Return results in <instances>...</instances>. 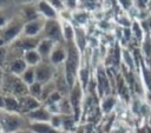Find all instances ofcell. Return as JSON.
I'll list each match as a JSON object with an SVG mask.
<instances>
[{
  "mask_svg": "<svg viewBox=\"0 0 151 133\" xmlns=\"http://www.w3.org/2000/svg\"><path fill=\"white\" fill-rule=\"evenodd\" d=\"M79 64V55L77 47L72 44L68 46V53L66 55V78H67V84L72 85L73 82V77L76 74L77 67Z\"/></svg>",
  "mask_w": 151,
  "mask_h": 133,
  "instance_id": "cell-1",
  "label": "cell"
},
{
  "mask_svg": "<svg viewBox=\"0 0 151 133\" xmlns=\"http://www.w3.org/2000/svg\"><path fill=\"white\" fill-rule=\"evenodd\" d=\"M4 88L7 91H12L15 94H22L26 91V85L22 80L7 74L4 79Z\"/></svg>",
  "mask_w": 151,
  "mask_h": 133,
  "instance_id": "cell-2",
  "label": "cell"
},
{
  "mask_svg": "<svg viewBox=\"0 0 151 133\" xmlns=\"http://www.w3.org/2000/svg\"><path fill=\"white\" fill-rule=\"evenodd\" d=\"M53 74V68L51 65L44 62L38 65L35 68V80L39 84H47Z\"/></svg>",
  "mask_w": 151,
  "mask_h": 133,
  "instance_id": "cell-3",
  "label": "cell"
},
{
  "mask_svg": "<svg viewBox=\"0 0 151 133\" xmlns=\"http://www.w3.org/2000/svg\"><path fill=\"white\" fill-rule=\"evenodd\" d=\"M0 124L2 126V128L6 131V132H13V131H17L18 128H20V126L22 125V120L17 117V115H4L1 119H0Z\"/></svg>",
  "mask_w": 151,
  "mask_h": 133,
  "instance_id": "cell-4",
  "label": "cell"
},
{
  "mask_svg": "<svg viewBox=\"0 0 151 133\" xmlns=\"http://www.w3.org/2000/svg\"><path fill=\"white\" fill-rule=\"evenodd\" d=\"M45 34L50 40H60L61 38V28L55 20H48L45 25Z\"/></svg>",
  "mask_w": 151,
  "mask_h": 133,
  "instance_id": "cell-5",
  "label": "cell"
},
{
  "mask_svg": "<svg viewBox=\"0 0 151 133\" xmlns=\"http://www.w3.org/2000/svg\"><path fill=\"white\" fill-rule=\"evenodd\" d=\"M38 107H39V102L32 97H22L19 101V108L24 113L29 112V111L33 112V109H35Z\"/></svg>",
  "mask_w": 151,
  "mask_h": 133,
  "instance_id": "cell-6",
  "label": "cell"
},
{
  "mask_svg": "<svg viewBox=\"0 0 151 133\" xmlns=\"http://www.w3.org/2000/svg\"><path fill=\"white\" fill-rule=\"evenodd\" d=\"M21 31V24L19 22H15V24H12L9 25L1 34V39L2 41H9L12 40L14 36H17L19 34V32Z\"/></svg>",
  "mask_w": 151,
  "mask_h": 133,
  "instance_id": "cell-7",
  "label": "cell"
},
{
  "mask_svg": "<svg viewBox=\"0 0 151 133\" xmlns=\"http://www.w3.org/2000/svg\"><path fill=\"white\" fill-rule=\"evenodd\" d=\"M71 105L74 109V115H76V119H78L79 117V101H80V89H79V86L76 85L74 88L72 89L71 92Z\"/></svg>",
  "mask_w": 151,
  "mask_h": 133,
  "instance_id": "cell-8",
  "label": "cell"
},
{
  "mask_svg": "<svg viewBox=\"0 0 151 133\" xmlns=\"http://www.w3.org/2000/svg\"><path fill=\"white\" fill-rule=\"evenodd\" d=\"M41 27H42V22L40 20H32L25 26V34L28 35V36L29 35H35L41 29Z\"/></svg>",
  "mask_w": 151,
  "mask_h": 133,
  "instance_id": "cell-9",
  "label": "cell"
},
{
  "mask_svg": "<svg viewBox=\"0 0 151 133\" xmlns=\"http://www.w3.org/2000/svg\"><path fill=\"white\" fill-rule=\"evenodd\" d=\"M29 118L34 119V120H39V121H47V120L51 119L48 112L45 111L44 108H38V109L31 112L29 113Z\"/></svg>",
  "mask_w": 151,
  "mask_h": 133,
  "instance_id": "cell-10",
  "label": "cell"
},
{
  "mask_svg": "<svg viewBox=\"0 0 151 133\" xmlns=\"http://www.w3.org/2000/svg\"><path fill=\"white\" fill-rule=\"evenodd\" d=\"M32 129L35 132V133H58L53 126H50L47 124H42V122H37V124H33L32 126Z\"/></svg>",
  "mask_w": 151,
  "mask_h": 133,
  "instance_id": "cell-11",
  "label": "cell"
},
{
  "mask_svg": "<svg viewBox=\"0 0 151 133\" xmlns=\"http://www.w3.org/2000/svg\"><path fill=\"white\" fill-rule=\"evenodd\" d=\"M53 42L52 40H44L38 45V53L40 54V56H47L52 49Z\"/></svg>",
  "mask_w": 151,
  "mask_h": 133,
  "instance_id": "cell-12",
  "label": "cell"
},
{
  "mask_svg": "<svg viewBox=\"0 0 151 133\" xmlns=\"http://www.w3.org/2000/svg\"><path fill=\"white\" fill-rule=\"evenodd\" d=\"M11 72L14 73V74H21V73H25V69H26V62L22 60V59H17L12 62L11 67H9Z\"/></svg>",
  "mask_w": 151,
  "mask_h": 133,
  "instance_id": "cell-13",
  "label": "cell"
},
{
  "mask_svg": "<svg viewBox=\"0 0 151 133\" xmlns=\"http://www.w3.org/2000/svg\"><path fill=\"white\" fill-rule=\"evenodd\" d=\"M65 58H66V54H65L64 49L60 48V47L55 48V49L52 52V54H51V61H52V64H59V62H61Z\"/></svg>",
  "mask_w": 151,
  "mask_h": 133,
  "instance_id": "cell-14",
  "label": "cell"
},
{
  "mask_svg": "<svg viewBox=\"0 0 151 133\" xmlns=\"http://www.w3.org/2000/svg\"><path fill=\"white\" fill-rule=\"evenodd\" d=\"M25 60L29 65H37L39 62V60H40V54L34 49L27 51L26 54H25Z\"/></svg>",
  "mask_w": 151,
  "mask_h": 133,
  "instance_id": "cell-15",
  "label": "cell"
},
{
  "mask_svg": "<svg viewBox=\"0 0 151 133\" xmlns=\"http://www.w3.org/2000/svg\"><path fill=\"white\" fill-rule=\"evenodd\" d=\"M39 8H40V11L42 12V14H45L47 18H55V12H54V9L47 4V2H40L39 4Z\"/></svg>",
  "mask_w": 151,
  "mask_h": 133,
  "instance_id": "cell-16",
  "label": "cell"
},
{
  "mask_svg": "<svg viewBox=\"0 0 151 133\" xmlns=\"http://www.w3.org/2000/svg\"><path fill=\"white\" fill-rule=\"evenodd\" d=\"M34 80H35V69H33V68L26 69L25 73H24V75H22V81L25 84H28L31 86L32 84L35 82Z\"/></svg>",
  "mask_w": 151,
  "mask_h": 133,
  "instance_id": "cell-17",
  "label": "cell"
},
{
  "mask_svg": "<svg viewBox=\"0 0 151 133\" xmlns=\"http://www.w3.org/2000/svg\"><path fill=\"white\" fill-rule=\"evenodd\" d=\"M98 79H99V88H100V93L104 94V93H107L110 87H109V81L105 77V74L103 72H99L98 74Z\"/></svg>",
  "mask_w": 151,
  "mask_h": 133,
  "instance_id": "cell-18",
  "label": "cell"
},
{
  "mask_svg": "<svg viewBox=\"0 0 151 133\" xmlns=\"http://www.w3.org/2000/svg\"><path fill=\"white\" fill-rule=\"evenodd\" d=\"M19 45L22 48L27 49V51H32L34 47L38 46V40L37 39H33V38H27V39H24L22 41H20Z\"/></svg>",
  "mask_w": 151,
  "mask_h": 133,
  "instance_id": "cell-19",
  "label": "cell"
},
{
  "mask_svg": "<svg viewBox=\"0 0 151 133\" xmlns=\"http://www.w3.org/2000/svg\"><path fill=\"white\" fill-rule=\"evenodd\" d=\"M5 108L8 111H18L19 109V101H17L12 97L5 98Z\"/></svg>",
  "mask_w": 151,
  "mask_h": 133,
  "instance_id": "cell-20",
  "label": "cell"
},
{
  "mask_svg": "<svg viewBox=\"0 0 151 133\" xmlns=\"http://www.w3.org/2000/svg\"><path fill=\"white\" fill-rule=\"evenodd\" d=\"M76 33H77V42H78V46L80 47V49H84V47H85L84 32H83L80 28H77V29H76Z\"/></svg>",
  "mask_w": 151,
  "mask_h": 133,
  "instance_id": "cell-21",
  "label": "cell"
},
{
  "mask_svg": "<svg viewBox=\"0 0 151 133\" xmlns=\"http://www.w3.org/2000/svg\"><path fill=\"white\" fill-rule=\"evenodd\" d=\"M29 92H31V94L32 95H34V97H37V95H40L41 94V92H42V88H41V84H39V82H34V84H32L31 86H29Z\"/></svg>",
  "mask_w": 151,
  "mask_h": 133,
  "instance_id": "cell-22",
  "label": "cell"
},
{
  "mask_svg": "<svg viewBox=\"0 0 151 133\" xmlns=\"http://www.w3.org/2000/svg\"><path fill=\"white\" fill-rule=\"evenodd\" d=\"M60 99V94L58 92H53L50 97H48V104H53L55 101H58Z\"/></svg>",
  "mask_w": 151,
  "mask_h": 133,
  "instance_id": "cell-23",
  "label": "cell"
},
{
  "mask_svg": "<svg viewBox=\"0 0 151 133\" xmlns=\"http://www.w3.org/2000/svg\"><path fill=\"white\" fill-rule=\"evenodd\" d=\"M63 124H64V127H65L66 129H71V128H72V126H73L72 120H71L68 117H66V118H64V119H63Z\"/></svg>",
  "mask_w": 151,
  "mask_h": 133,
  "instance_id": "cell-24",
  "label": "cell"
},
{
  "mask_svg": "<svg viewBox=\"0 0 151 133\" xmlns=\"http://www.w3.org/2000/svg\"><path fill=\"white\" fill-rule=\"evenodd\" d=\"M65 38L70 41L72 38V28L70 25H65Z\"/></svg>",
  "mask_w": 151,
  "mask_h": 133,
  "instance_id": "cell-25",
  "label": "cell"
},
{
  "mask_svg": "<svg viewBox=\"0 0 151 133\" xmlns=\"http://www.w3.org/2000/svg\"><path fill=\"white\" fill-rule=\"evenodd\" d=\"M113 104H114V100L113 99H107L105 102H104V109L105 111H110L111 108H112V106H113Z\"/></svg>",
  "mask_w": 151,
  "mask_h": 133,
  "instance_id": "cell-26",
  "label": "cell"
},
{
  "mask_svg": "<svg viewBox=\"0 0 151 133\" xmlns=\"http://www.w3.org/2000/svg\"><path fill=\"white\" fill-rule=\"evenodd\" d=\"M58 89L59 91H65L66 89V82L64 79H59L58 80Z\"/></svg>",
  "mask_w": 151,
  "mask_h": 133,
  "instance_id": "cell-27",
  "label": "cell"
},
{
  "mask_svg": "<svg viewBox=\"0 0 151 133\" xmlns=\"http://www.w3.org/2000/svg\"><path fill=\"white\" fill-rule=\"evenodd\" d=\"M59 125H61V118H59V117H53V118H52V126H53V127H58Z\"/></svg>",
  "mask_w": 151,
  "mask_h": 133,
  "instance_id": "cell-28",
  "label": "cell"
},
{
  "mask_svg": "<svg viewBox=\"0 0 151 133\" xmlns=\"http://www.w3.org/2000/svg\"><path fill=\"white\" fill-rule=\"evenodd\" d=\"M76 19L79 21V22H85L86 21V14H84V13H79V14H77L76 15Z\"/></svg>",
  "mask_w": 151,
  "mask_h": 133,
  "instance_id": "cell-29",
  "label": "cell"
},
{
  "mask_svg": "<svg viewBox=\"0 0 151 133\" xmlns=\"http://www.w3.org/2000/svg\"><path fill=\"white\" fill-rule=\"evenodd\" d=\"M5 56H6V49L0 47V65L5 61Z\"/></svg>",
  "mask_w": 151,
  "mask_h": 133,
  "instance_id": "cell-30",
  "label": "cell"
},
{
  "mask_svg": "<svg viewBox=\"0 0 151 133\" xmlns=\"http://www.w3.org/2000/svg\"><path fill=\"white\" fill-rule=\"evenodd\" d=\"M144 49H145V53H147V55H150V54H151V45H150V41H149V40H146V41H145Z\"/></svg>",
  "mask_w": 151,
  "mask_h": 133,
  "instance_id": "cell-31",
  "label": "cell"
},
{
  "mask_svg": "<svg viewBox=\"0 0 151 133\" xmlns=\"http://www.w3.org/2000/svg\"><path fill=\"white\" fill-rule=\"evenodd\" d=\"M81 77H83V82H84V85L86 84V80H87V72H86V69H84L83 72H81Z\"/></svg>",
  "mask_w": 151,
  "mask_h": 133,
  "instance_id": "cell-32",
  "label": "cell"
},
{
  "mask_svg": "<svg viewBox=\"0 0 151 133\" xmlns=\"http://www.w3.org/2000/svg\"><path fill=\"white\" fill-rule=\"evenodd\" d=\"M5 22H6V18H5L4 15H1V14H0V26L5 25Z\"/></svg>",
  "mask_w": 151,
  "mask_h": 133,
  "instance_id": "cell-33",
  "label": "cell"
},
{
  "mask_svg": "<svg viewBox=\"0 0 151 133\" xmlns=\"http://www.w3.org/2000/svg\"><path fill=\"white\" fill-rule=\"evenodd\" d=\"M0 107H5V98L0 95Z\"/></svg>",
  "mask_w": 151,
  "mask_h": 133,
  "instance_id": "cell-34",
  "label": "cell"
},
{
  "mask_svg": "<svg viewBox=\"0 0 151 133\" xmlns=\"http://www.w3.org/2000/svg\"><path fill=\"white\" fill-rule=\"evenodd\" d=\"M1 81H2V72L0 69V85H1Z\"/></svg>",
  "mask_w": 151,
  "mask_h": 133,
  "instance_id": "cell-35",
  "label": "cell"
},
{
  "mask_svg": "<svg viewBox=\"0 0 151 133\" xmlns=\"http://www.w3.org/2000/svg\"><path fill=\"white\" fill-rule=\"evenodd\" d=\"M18 133H31V132H27V131H25V132H18Z\"/></svg>",
  "mask_w": 151,
  "mask_h": 133,
  "instance_id": "cell-36",
  "label": "cell"
}]
</instances>
